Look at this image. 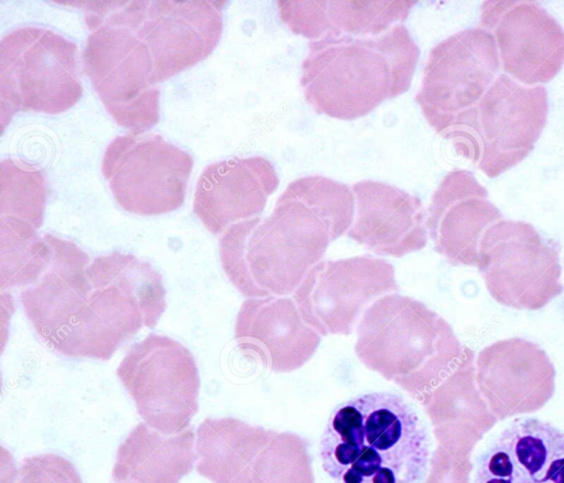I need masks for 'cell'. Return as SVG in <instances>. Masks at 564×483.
Masks as SVG:
<instances>
[{"instance_id":"obj_18","label":"cell","mask_w":564,"mask_h":483,"mask_svg":"<svg viewBox=\"0 0 564 483\" xmlns=\"http://www.w3.org/2000/svg\"><path fill=\"white\" fill-rule=\"evenodd\" d=\"M502 214L467 170L448 172L432 195L426 217L434 249L452 265L476 266L479 243Z\"/></svg>"},{"instance_id":"obj_11","label":"cell","mask_w":564,"mask_h":483,"mask_svg":"<svg viewBox=\"0 0 564 483\" xmlns=\"http://www.w3.org/2000/svg\"><path fill=\"white\" fill-rule=\"evenodd\" d=\"M490 296L518 310H539L563 291L557 246L530 223L501 219L482 236L477 265Z\"/></svg>"},{"instance_id":"obj_19","label":"cell","mask_w":564,"mask_h":483,"mask_svg":"<svg viewBox=\"0 0 564 483\" xmlns=\"http://www.w3.org/2000/svg\"><path fill=\"white\" fill-rule=\"evenodd\" d=\"M272 163L259 155L232 158L207 165L199 175L193 212L214 235L258 217L279 186Z\"/></svg>"},{"instance_id":"obj_22","label":"cell","mask_w":564,"mask_h":483,"mask_svg":"<svg viewBox=\"0 0 564 483\" xmlns=\"http://www.w3.org/2000/svg\"><path fill=\"white\" fill-rule=\"evenodd\" d=\"M474 483H564V431L516 419L478 458Z\"/></svg>"},{"instance_id":"obj_20","label":"cell","mask_w":564,"mask_h":483,"mask_svg":"<svg viewBox=\"0 0 564 483\" xmlns=\"http://www.w3.org/2000/svg\"><path fill=\"white\" fill-rule=\"evenodd\" d=\"M350 189L355 214L348 237L372 253L392 257L425 247L427 214L417 196L372 180L359 181Z\"/></svg>"},{"instance_id":"obj_10","label":"cell","mask_w":564,"mask_h":483,"mask_svg":"<svg viewBox=\"0 0 564 483\" xmlns=\"http://www.w3.org/2000/svg\"><path fill=\"white\" fill-rule=\"evenodd\" d=\"M88 29L83 66L105 108L133 135L151 129L160 120V89L148 47L122 26Z\"/></svg>"},{"instance_id":"obj_4","label":"cell","mask_w":564,"mask_h":483,"mask_svg":"<svg viewBox=\"0 0 564 483\" xmlns=\"http://www.w3.org/2000/svg\"><path fill=\"white\" fill-rule=\"evenodd\" d=\"M462 344L448 322L423 302L389 293L365 311L355 352L371 371L415 399L433 389L458 363Z\"/></svg>"},{"instance_id":"obj_3","label":"cell","mask_w":564,"mask_h":483,"mask_svg":"<svg viewBox=\"0 0 564 483\" xmlns=\"http://www.w3.org/2000/svg\"><path fill=\"white\" fill-rule=\"evenodd\" d=\"M419 57L403 24L376 36L313 40L301 68L303 96L321 115L355 120L404 94Z\"/></svg>"},{"instance_id":"obj_17","label":"cell","mask_w":564,"mask_h":483,"mask_svg":"<svg viewBox=\"0 0 564 483\" xmlns=\"http://www.w3.org/2000/svg\"><path fill=\"white\" fill-rule=\"evenodd\" d=\"M475 369L478 389L498 420L541 409L555 390L556 371L546 352L522 337L484 347Z\"/></svg>"},{"instance_id":"obj_21","label":"cell","mask_w":564,"mask_h":483,"mask_svg":"<svg viewBox=\"0 0 564 483\" xmlns=\"http://www.w3.org/2000/svg\"><path fill=\"white\" fill-rule=\"evenodd\" d=\"M235 340L245 354L256 356L273 372L286 373L314 355L321 335L303 320L293 299L265 297L242 302Z\"/></svg>"},{"instance_id":"obj_1","label":"cell","mask_w":564,"mask_h":483,"mask_svg":"<svg viewBox=\"0 0 564 483\" xmlns=\"http://www.w3.org/2000/svg\"><path fill=\"white\" fill-rule=\"evenodd\" d=\"M355 214L352 191L322 175L292 181L272 213L228 227L219 239L224 272L246 298L295 291L328 245L347 234Z\"/></svg>"},{"instance_id":"obj_5","label":"cell","mask_w":564,"mask_h":483,"mask_svg":"<svg viewBox=\"0 0 564 483\" xmlns=\"http://www.w3.org/2000/svg\"><path fill=\"white\" fill-rule=\"evenodd\" d=\"M89 296L54 348L69 357L107 361L143 328H154L165 311L162 277L150 262L115 251L88 266Z\"/></svg>"},{"instance_id":"obj_12","label":"cell","mask_w":564,"mask_h":483,"mask_svg":"<svg viewBox=\"0 0 564 483\" xmlns=\"http://www.w3.org/2000/svg\"><path fill=\"white\" fill-rule=\"evenodd\" d=\"M143 421L163 434L188 428L198 410L199 375L191 351L176 340L149 334L117 368Z\"/></svg>"},{"instance_id":"obj_26","label":"cell","mask_w":564,"mask_h":483,"mask_svg":"<svg viewBox=\"0 0 564 483\" xmlns=\"http://www.w3.org/2000/svg\"><path fill=\"white\" fill-rule=\"evenodd\" d=\"M274 432L232 417L207 418L196 430V471L213 483H252L256 454Z\"/></svg>"},{"instance_id":"obj_13","label":"cell","mask_w":564,"mask_h":483,"mask_svg":"<svg viewBox=\"0 0 564 483\" xmlns=\"http://www.w3.org/2000/svg\"><path fill=\"white\" fill-rule=\"evenodd\" d=\"M194 160L158 135L116 137L106 148L101 171L117 203L138 215H160L185 200Z\"/></svg>"},{"instance_id":"obj_15","label":"cell","mask_w":564,"mask_h":483,"mask_svg":"<svg viewBox=\"0 0 564 483\" xmlns=\"http://www.w3.org/2000/svg\"><path fill=\"white\" fill-rule=\"evenodd\" d=\"M397 290L389 261L357 256L316 264L293 292V300L319 335H348L370 303Z\"/></svg>"},{"instance_id":"obj_25","label":"cell","mask_w":564,"mask_h":483,"mask_svg":"<svg viewBox=\"0 0 564 483\" xmlns=\"http://www.w3.org/2000/svg\"><path fill=\"white\" fill-rule=\"evenodd\" d=\"M195 442L191 428L163 434L140 422L119 446L112 477L117 483H180L196 462Z\"/></svg>"},{"instance_id":"obj_27","label":"cell","mask_w":564,"mask_h":483,"mask_svg":"<svg viewBox=\"0 0 564 483\" xmlns=\"http://www.w3.org/2000/svg\"><path fill=\"white\" fill-rule=\"evenodd\" d=\"M53 258L45 237L30 223L0 216V289L26 288L37 282Z\"/></svg>"},{"instance_id":"obj_8","label":"cell","mask_w":564,"mask_h":483,"mask_svg":"<svg viewBox=\"0 0 564 483\" xmlns=\"http://www.w3.org/2000/svg\"><path fill=\"white\" fill-rule=\"evenodd\" d=\"M547 111L544 86H525L503 73L448 138L488 178H497L529 155L546 125Z\"/></svg>"},{"instance_id":"obj_9","label":"cell","mask_w":564,"mask_h":483,"mask_svg":"<svg viewBox=\"0 0 564 483\" xmlns=\"http://www.w3.org/2000/svg\"><path fill=\"white\" fill-rule=\"evenodd\" d=\"M499 69L495 39L480 26L441 41L429 54L416 94L429 125L446 138L458 130Z\"/></svg>"},{"instance_id":"obj_16","label":"cell","mask_w":564,"mask_h":483,"mask_svg":"<svg viewBox=\"0 0 564 483\" xmlns=\"http://www.w3.org/2000/svg\"><path fill=\"white\" fill-rule=\"evenodd\" d=\"M480 28L494 36L505 74L520 84L543 86L564 65V30L535 1H485Z\"/></svg>"},{"instance_id":"obj_24","label":"cell","mask_w":564,"mask_h":483,"mask_svg":"<svg viewBox=\"0 0 564 483\" xmlns=\"http://www.w3.org/2000/svg\"><path fill=\"white\" fill-rule=\"evenodd\" d=\"M417 3L414 0H279L281 20L310 41L324 37L376 36L401 24Z\"/></svg>"},{"instance_id":"obj_2","label":"cell","mask_w":564,"mask_h":483,"mask_svg":"<svg viewBox=\"0 0 564 483\" xmlns=\"http://www.w3.org/2000/svg\"><path fill=\"white\" fill-rule=\"evenodd\" d=\"M430 453V437L415 410L388 391L338 405L319 441L322 466L336 483H419Z\"/></svg>"},{"instance_id":"obj_6","label":"cell","mask_w":564,"mask_h":483,"mask_svg":"<svg viewBox=\"0 0 564 483\" xmlns=\"http://www.w3.org/2000/svg\"><path fill=\"white\" fill-rule=\"evenodd\" d=\"M80 8L85 23L122 26L152 55L155 83L208 57L223 33L224 0L55 1Z\"/></svg>"},{"instance_id":"obj_29","label":"cell","mask_w":564,"mask_h":483,"mask_svg":"<svg viewBox=\"0 0 564 483\" xmlns=\"http://www.w3.org/2000/svg\"><path fill=\"white\" fill-rule=\"evenodd\" d=\"M1 483H83L79 472L66 458L45 453L22 460L18 468L1 474Z\"/></svg>"},{"instance_id":"obj_7","label":"cell","mask_w":564,"mask_h":483,"mask_svg":"<svg viewBox=\"0 0 564 483\" xmlns=\"http://www.w3.org/2000/svg\"><path fill=\"white\" fill-rule=\"evenodd\" d=\"M77 45L52 30L24 26L0 41L1 131L17 112L56 115L83 95Z\"/></svg>"},{"instance_id":"obj_23","label":"cell","mask_w":564,"mask_h":483,"mask_svg":"<svg viewBox=\"0 0 564 483\" xmlns=\"http://www.w3.org/2000/svg\"><path fill=\"white\" fill-rule=\"evenodd\" d=\"M53 258L34 285L23 288L20 302L40 337L52 348L64 339L91 289L90 258L75 243L45 234Z\"/></svg>"},{"instance_id":"obj_14","label":"cell","mask_w":564,"mask_h":483,"mask_svg":"<svg viewBox=\"0 0 564 483\" xmlns=\"http://www.w3.org/2000/svg\"><path fill=\"white\" fill-rule=\"evenodd\" d=\"M417 400L438 441L426 483H469L474 447L498 421L478 389L474 352L464 346L456 366Z\"/></svg>"},{"instance_id":"obj_28","label":"cell","mask_w":564,"mask_h":483,"mask_svg":"<svg viewBox=\"0 0 564 483\" xmlns=\"http://www.w3.org/2000/svg\"><path fill=\"white\" fill-rule=\"evenodd\" d=\"M0 216L23 219L36 229L42 226L47 187L41 171L6 159L1 162Z\"/></svg>"}]
</instances>
